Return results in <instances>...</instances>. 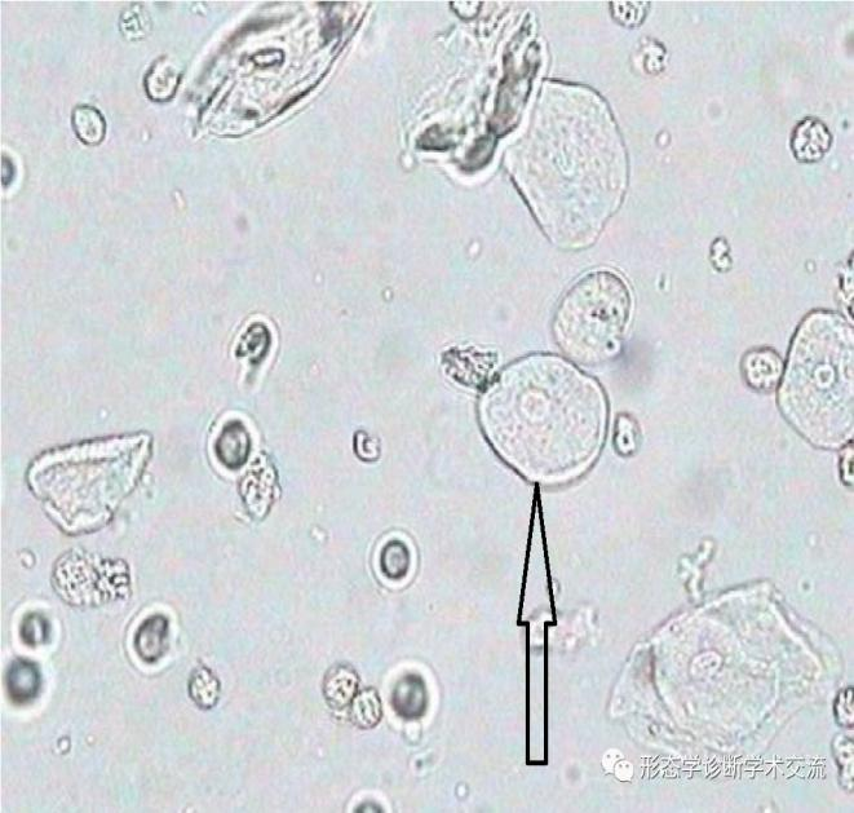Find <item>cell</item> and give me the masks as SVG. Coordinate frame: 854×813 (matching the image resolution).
Returning <instances> with one entry per match:
<instances>
[{
    "label": "cell",
    "instance_id": "obj_1",
    "mask_svg": "<svg viewBox=\"0 0 854 813\" xmlns=\"http://www.w3.org/2000/svg\"><path fill=\"white\" fill-rule=\"evenodd\" d=\"M486 436L520 474L559 483L599 454L608 408L594 379L555 356H532L504 370L482 400Z\"/></svg>",
    "mask_w": 854,
    "mask_h": 813
},
{
    "label": "cell",
    "instance_id": "obj_2",
    "mask_svg": "<svg viewBox=\"0 0 854 813\" xmlns=\"http://www.w3.org/2000/svg\"><path fill=\"white\" fill-rule=\"evenodd\" d=\"M783 417L823 449L853 437V326L840 313L813 311L800 322L778 386Z\"/></svg>",
    "mask_w": 854,
    "mask_h": 813
},
{
    "label": "cell",
    "instance_id": "obj_3",
    "mask_svg": "<svg viewBox=\"0 0 854 813\" xmlns=\"http://www.w3.org/2000/svg\"><path fill=\"white\" fill-rule=\"evenodd\" d=\"M631 313V293L622 277L610 271L588 273L561 299L553 333L570 359L603 364L621 349Z\"/></svg>",
    "mask_w": 854,
    "mask_h": 813
},
{
    "label": "cell",
    "instance_id": "obj_4",
    "mask_svg": "<svg viewBox=\"0 0 854 813\" xmlns=\"http://www.w3.org/2000/svg\"><path fill=\"white\" fill-rule=\"evenodd\" d=\"M785 370L782 357L772 348L751 349L742 360V375L754 391L768 393L780 386Z\"/></svg>",
    "mask_w": 854,
    "mask_h": 813
},
{
    "label": "cell",
    "instance_id": "obj_5",
    "mask_svg": "<svg viewBox=\"0 0 854 813\" xmlns=\"http://www.w3.org/2000/svg\"><path fill=\"white\" fill-rule=\"evenodd\" d=\"M833 144L829 128L817 118H805L795 127L791 139L792 153L799 162L821 161Z\"/></svg>",
    "mask_w": 854,
    "mask_h": 813
},
{
    "label": "cell",
    "instance_id": "obj_6",
    "mask_svg": "<svg viewBox=\"0 0 854 813\" xmlns=\"http://www.w3.org/2000/svg\"><path fill=\"white\" fill-rule=\"evenodd\" d=\"M251 436L245 424L240 421H230L224 424L223 430L215 441L214 452L218 461L228 470H240L249 461L251 453Z\"/></svg>",
    "mask_w": 854,
    "mask_h": 813
},
{
    "label": "cell",
    "instance_id": "obj_7",
    "mask_svg": "<svg viewBox=\"0 0 854 813\" xmlns=\"http://www.w3.org/2000/svg\"><path fill=\"white\" fill-rule=\"evenodd\" d=\"M358 686L360 678L351 665L339 664L330 667L322 684L326 704L338 711L348 708L357 696Z\"/></svg>",
    "mask_w": 854,
    "mask_h": 813
},
{
    "label": "cell",
    "instance_id": "obj_8",
    "mask_svg": "<svg viewBox=\"0 0 854 813\" xmlns=\"http://www.w3.org/2000/svg\"><path fill=\"white\" fill-rule=\"evenodd\" d=\"M170 622L162 614L146 618L135 635V651L146 664H156L168 648Z\"/></svg>",
    "mask_w": 854,
    "mask_h": 813
},
{
    "label": "cell",
    "instance_id": "obj_9",
    "mask_svg": "<svg viewBox=\"0 0 854 813\" xmlns=\"http://www.w3.org/2000/svg\"><path fill=\"white\" fill-rule=\"evenodd\" d=\"M427 689L418 675H407L398 682L392 695L396 713L406 719L423 717L427 710Z\"/></svg>",
    "mask_w": 854,
    "mask_h": 813
},
{
    "label": "cell",
    "instance_id": "obj_10",
    "mask_svg": "<svg viewBox=\"0 0 854 813\" xmlns=\"http://www.w3.org/2000/svg\"><path fill=\"white\" fill-rule=\"evenodd\" d=\"M42 679L37 665L25 660L13 662L6 675L8 696L16 704H28L38 696Z\"/></svg>",
    "mask_w": 854,
    "mask_h": 813
},
{
    "label": "cell",
    "instance_id": "obj_11",
    "mask_svg": "<svg viewBox=\"0 0 854 813\" xmlns=\"http://www.w3.org/2000/svg\"><path fill=\"white\" fill-rule=\"evenodd\" d=\"M180 74L168 57H162L152 66L145 79L146 92L150 99L166 101L171 99L178 87Z\"/></svg>",
    "mask_w": 854,
    "mask_h": 813
},
{
    "label": "cell",
    "instance_id": "obj_12",
    "mask_svg": "<svg viewBox=\"0 0 854 813\" xmlns=\"http://www.w3.org/2000/svg\"><path fill=\"white\" fill-rule=\"evenodd\" d=\"M221 684L209 667L198 666L189 679V696L202 710L214 709L220 700Z\"/></svg>",
    "mask_w": 854,
    "mask_h": 813
},
{
    "label": "cell",
    "instance_id": "obj_13",
    "mask_svg": "<svg viewBox=\"0 0 854 813\" xmlns=\"http://www.w3.org/2000/svg\"><path fill=\"white\" fill-rule=\"evenodd\" d=\"M73 127L79 140L86 145H99L106 134L103 114L94 106H77L73 112Z\"/></svg>",
    "mask_w": 854,
    "mask_h": 813
},
{
    "label": "cell",
    "instance_id": "obj_14",
    "mask_svg": "<svg viewBox=\"0 0 854 813\" xmlns=\"http://www.w3.org/2000/svg\"><path fill=\"white\" fill-rule=\"evenodd\" d=\"M382 702L374 688H367L358 693L352 701L349 719L360 729H371L378 726L382 719Z\"/></svg>",
    "mask_w": 854,
    "mask_h": 813
},
{
    "label": "cell",
    "instance_id": "obj_15",
    "mask_svg": "<svg viewBox=\"0 0 854 813\" xmlns=\"http://www.w3.org/2000/svg\"><path fill=\"white\" fill-rule=\"evenodd\" d=\"M410 551L402 541H389L380 552L379 567L388 580L400 581L410 569Z\"/></svg>",
    "mask_w": 854,
    "mask_h": 813
},
{
    "label": "cell",
    "instance_id": "obj_16",
    "mask_svg": "<svg viewBox=\"0 0 854 813\" xmlns=\"http://www.w3.org/2000/svg\"><path fill=\"white\" fill-rule=\"evenodd\" d=\"M637 439H639V432H637L636 423L627 415H621L618 418L617 430H615V448H617L618 453L622 455L634 454L637 448Z\"/></svg>",
    "mask_w": 854,
    "mask_h": 813
},
{
    "label": "cell",
    "instance_id": "obj_17",
    "mask_svg": "<svg viewBox=\"0 0 854 813\" xmlns=\"http://www.w3.org/2000/svg\"><path fill=\"white\" fill-rule=\"evenodd\" d=\"M21 638L24 643L35 647V645L46 643L48 636V622L41 614L32 613L22 621Z\"/></svg>",
    "mask_w": 854,
    "mask_h": 813
}]
</instances>
